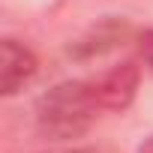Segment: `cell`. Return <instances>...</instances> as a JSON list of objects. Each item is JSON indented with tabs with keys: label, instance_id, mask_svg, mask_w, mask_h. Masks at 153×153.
Listing matches in <instances>:
<instances>
[{
	"label": "cell",
	"instance_id": "cell-1",
	"mask_svg": "<svg viewBox=\"0 0 153 153\" xmlns=\"http://www.w3.org/2000/svg\"><path fill=\"white\" fill-rule=\"evenodd\" d=\"M99 102L87 81H60L36 99V129L51 141L81 138L99 117Z\"/></svg>",
	"mask_w": 153,
	"mask_h": 153
},
{
	"label": "cell",
	"instance_id": "cell-2",
	"mask_svg": "<svg viewBox=\"0 0 153 153\" xmlns=\"http://www.w3.org/2000/svg\"><path fill=\"white\" fill-rule=\"evenodd\" d=\"M87 84L102 111H126L135 102V93L141 84V69L132 60H123V63H114L111 69L99 72Z\"/></svg>",
	"mask_w": 153,
	"mask_h": 153
},
{
	"label": "cell",
	"instance_id": "cell-3",
	"mask_svg": "<svg viewBox=\"0 0 153 153\" xmlns=\"http://www.w3.org/2000/svg\"><path fill=\"white\" fill-rule=\"evenodd\" d=\"M36 72L39 60L27 45H21L18 39L0 42V93L3 96H15L18 90H24Z\"/></svg>",
	"mask_w": 153,
	"mask_h": 153
},
{
	"label": "cell",
	"instance_id": "cell-4",
	"mask_svg": "<svg viewBox=\"0 0 153 153\" xmlns=\"http://www.w3.org/2000/svg\"><path fill=\"white\" fill-rule=\"evenodd\" d=\"M126 33H129V27H126L123 21H102V24L93 27L84 39L75 42L72 54H75V57H93V54H102V51L114 48L117 42H123Z\"/></svg>",
	"mask_w": 153,
	"mask_h": 153
},
{
	"label": "cell",
	"instance_id": "cell-5",
	"mask_svg": "<svg viewBox=\"0 0 153 153\" xmlns=\"http://www.w3.org/2000/svg\"><path fill=\"white\" fill-rule=\"evenodd\" d=\"M138 54H141L144 66L153 72V27H147V30L138 33Z\"/></svg>",
	"mask_w": 153,
	"mask_h": 153
},
{
	"label": "cell",
	"instance_id": "cell-6",
	"mask_svg": "<svg viewBox=\"0 0 153 153\" xmlns=\"http://www.w3.org/2000/svg\"><path fill=\"white\" fill-rule=\"evenodd\" d=\"M51 153H99L93 147H69V150H51Z\"/></svg>",
	"mask_w": 153,
	"mask_h": 153
},
{
	"label": "cell",
	"instance_id": "cell-7",
	"mask_svg": "<svg viewBox=\"0 0 153 153\" xmlns=\"http://www.w3.org/2000/svg\"><path fill=\"white\" fill-rule=\"evenodd\" d=\"M138 153H153V135H150V138H147V141L138 147Z\"/></svg>",
	"mask_w": 153,
	"mask_h": 153
}]
</instances>
